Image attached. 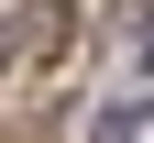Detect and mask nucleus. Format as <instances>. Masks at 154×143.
<instances>
[{"label": "nucleus", "instance_id": "nucleus-1", "mask_svg": "<svg viewBox=\"0 0 154 143\" xmlns=\"http://www.w3.org/2000/svg\"><path fill=\"white\" fill-rule=\"evenodd\" d=\"M143 66H154V33H143Z\"/></svg>", "mask_w": 154, "mask_h": 143}]
</instances>
